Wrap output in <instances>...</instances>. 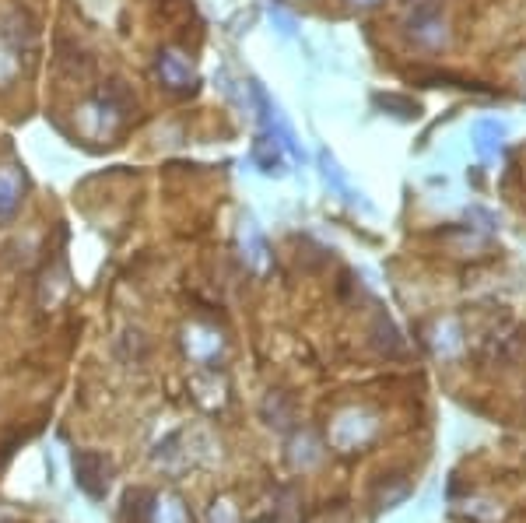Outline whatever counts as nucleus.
<instances>
[{"label": "nucleus", "instance_id": "nucleus-20", "mask_svg": "<svg viewBox=\"0 0 526 523\" xmlns=\"http://www.w3.org/2000/svg\"><path fill=\"white\" fill-rule=\"evenodd\" d=\"M348 8H355V11H372V8H379L383 0H344Z\"/></svg>", "mask_w": 526, "mask_h": 523}, {"label": "nucleus", "instance_id": "nucleus-17", "mask_svg": "<svg viewBox=\"0 0 526 523\" xmlns=\"http://www.w3.org/2000/svg\"><path fill=\"white\" fill-rule=\"evenodd\" d=\"M316 460H320V450H316V439L309 436V432L295 436V443H292V464H295V467H313Z\"/></svg>", "mask_w": 526, "mask_h": 523}, {"label": "nucleus", "instance_id": "nucleus-10", "mask_svg": "<svg viewBox=\"0 0 526 523\" xmlns=\"http://www.w3.org/2000/svg\"><path fill=\"white\" fill-rule=\"evenodd\" d=\"M22 176L11 165H0V222H11L22 208Z\"/></svg>", "mask_w": 526, "mask_h": 523}, {"label": "nucleus", "instance_id": "nucleus-7", "mask_svg": "<svg viewBox=\"0 0 526 523\" xmlns=\"http://www.w3.org/2000/svg\"><path fill=\"white\" fill-rule=\"evenodd\" d=\"M99 106L106 109V113H113V116H134L137 113V95H134V88L127 85V81H120V78H109L106 85H102V92H99Z\"/></svg>", "mask_w": 526, "mask_h": 523}, {"label": "nucleus", "instance_id": "nucleus-1", "mask_svg": "<svg viewBox=\"0 0 526 523\" xmlns=\"http://www.w3.org/2000/svg\"><path fill=\"white\" fill-rule=\"evenodd\" d=\"M407 36L421 46V50H439L449 43L446 18H442L439 0H421L418 8L407 15Z\"/></svg>", "mask_w": 526, "mask_h": 523}, {"label": "nucleus", "instance_id": "nucleus-12", "mask_svg": "<svg viewBox=\"0 0 526 523\" xmlns=\"http://www.w3.org/2000/svg\"><path fill=\"white\" fill-rule=\"evenodd\" d=\"M242 246H246V260L256 267V271H267V267H271V250H267V239L260 236V229H256L253 222H246V229H242Z\"/></svg>", "mask_w": 526, "mask_h": 523}, {"label": "nucleus", "instance_id": "nucleus-8", "mask_svg": "<svg viewBox=\"0 0 526 523\" xmlns=\"http://www.w3.org/2000/svg\"><path fill=\"white\" fill-rule=\"evenodd\" d=\"M316 162H320V176H323V180H327V187L334 190V194H341L348 204H362V208H369V204L362 201V194H355V187H351V183H348L344 169H341V165H337V158L330 155L327 148H323L320 155H316Z\"/></svg>", "mask_w": 526, "mask_h": 523}, {"label": "nucleus", "instance_id": "nucleus-14", "mask_svg": "<svg viewBox=\"0 0 526 523\" xmlns=\"http://www.w3.org/2000/svg\"><path fill=\"white\" fill-rule=\"evenodd\" d=\"M148 523H190V516H186L183 499H176V495H158Z\"/></svg>", "mask_w": 526, "mask_h": 523}, {"label": "nucleus", "instance_id": "nucleus-11", "mask_svg": "<svg viewBox=\"0 0 526 523\" xmlns=\"http://www.w3.org/2000/svg\"><path fill=\"white\" fill-rule=\"evenodd\" d=\"M372 102H376L379 109H386L390 116H397V120H404V123H411V120H418L421 116V106L414 99H407V95H397V92H376L372 95Z\"/></svg>", "mask_w": 526, "mask_h": 523}, {"label": "nucleus", "instance_id": "nucleus-13", "mask_svg": "<svg viewBox=\"0 0 526 523\" xmlns=\"http://www.w3.org/2000/svg\"><path fill=\"white\" fill-rule=\"evenodd\" d=\"M155 492H148V488H134V492H127V499H123V516H134V523H148L151 520V509H155Z\"/></svg>", "mask_w": 526, "mask_h": 523}, {"label": "nucleus", "instance_id": "nucleus-3", "mask_svg": "<svg viewBox=\"0 0 526 523\" xmlns=\"http://www.w3.org/2000/svg\"><path fill=\"white\" fill-rule=\"evenodd\" d=\"M372 436H376V415L362 408H351L344 415H337L334 429H330V439H334L337 450H358Z\"/></svg>", "mask_w": 526, "mask_h": 523}, {"label": "nucleus", "instance_id": "nucleus-19", "mask_svg": "<svg viewBox=\"0 0 526 523\" xmlns=\"http://www.w3.org/2000/svg\"><path fill=\"white\" fill-rule=\"evenodd\" d=\"M267 15H271L274 29H278L281 36H285V39H295V32H299V22H295V18L288 15L285 8H281L278 0H267Z\"/></svg>", "mask_w": 526, "mask_h": 523}, {"label": "nucleus", "instance_id": "nucleus-16", "mask_svg": "<svg viewBox=\"0 0 526 523\" xmlns=\"http://www.w3.org/2000/svg\"><path fill=\"white\" fill-rule=\"evenodd\" d=\"M57 67H60V71H67V74H74V78H78V74H88V71H92V60H88L85 53L78 50V46L60 43V46H57Z\"/></svg>", "mask_w": 526, "mask_h": 523}, {"label": "nucleus", "instance_id": "nucleus-9", "mask_svg": "<svg viewBox=\"0 0 526 523\" xmlns=\"http://www.w3.org/2000/svg\"><path fill=\"white\" fill-rule=\"evenodd\" d=\"M505 123L498 120H477L474 123V151L484 158V162H495L502 155V144H505Z\"/></svg>", "mask_w": 526, "mask_h": 523}, {"label": "nucleus", "instance_id": "nucleus-15", "mask_svg": "<svg viewBox=\"0 0 526 523\" xmlns=\"http://www.w3.org/2000/svg\"><path fill=\"white\" fill-rule=\"evenodd\" d=\"M218 348H221V341L211 334V330H200V327H190V330H186V352H190L193 359L207 362L214 352H218Z\"/></svg>", "mask_w": 526, "mask_h": 523}, {"label": "nucleus", "instance_id": "nucleus-4", "mask_svg": "<svg viewBox=\"0 0 526 523\" xmlns=\"http://www.w3.org/2000/svg\"><path fill=\"white\" fill-rule=\"evenodd\" d=\"M109 474H113V467H109V460L102 457V453L95 450L74 453V481H78V488L88 499H106Z\"/></svg>", "mask_w": 526, "mask_h": 523}, {"label": "nucleus", "instance_id": "nucleus-6", "mask_svg": "<svg viewBox=\"0 0 526 523\" xmlns=\"http://www.w3.org/2000/svg\"><path fill=\"white\" fill-rule=\"evenodd\" d=\"M253 165L263 172V176H285V144L278 141L274 134H267V130H260V137L253 141Z\"/></svg>", "mask_w": 526, "mask_h": 523}, {"label": "nucleus", "instance_id": "nucleus-5", "mask_svg": "<svg viewBox=\"0 0 526 523\" xmlns=\"http://www.w3.org/2000/svg\"><path fill=\"white\" fill-rule=\"evenodd\" d=\"M155 71H158V81H162L169 92H193V88L200 85L193 64L179 50H162V53H158Z\"/></svg>", "mask_w": 526, "mask_h": 523}, {"label": "nucleus", "instance_id": "nucleus-18", "mask_svg": "<svg viewBox=\"0 0 526 523\" xmlns=\"http://www.w3.org/2000/svg\"><path fill=\"white\" fill-rule=\"evenodd\" d=\"M376 344L383 348V352H390V355H400L404 352V344H400V334H397V327H393L386 316H379V323H376Z\"/></svg>", "mask_w": 526, "mask_h": 523}, {"label": "nucleus", "instance_id": "nucleus-2", "mask_svg": "<svg viewBox=\"0 0 526 523\" xmlns=\"http://www.w3.org/2000/svg\"><path fill=\"white\" fill-rule=\"evenodd\" d=\"M0 39L11 53H32L39 43V25L29 8H8L0 15Z\"/></svg>", "mask_w": 526, "mask_h": 523}]
</instances>
